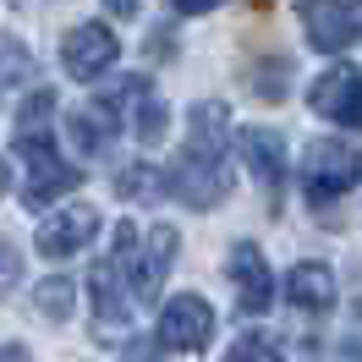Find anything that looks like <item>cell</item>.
Listing matches in <instances>:
<instances>
[{
  "label": "cell",
  "mask_w": 362,
  "mask_h": 362,
  "mask_svg": "<svg viewBox=\"0 0 362 362\" xmlns=\"http://www.w3.org/2000/svg\"><path fill=\"white\" fill-rule=\"evenodd\" d=\"M176 247H181L176 226H154L148 230L143 252H132V264H127V291H132V302H154L159 296L165 274H170V264H176Z\"/></svg>",
  "instance_id": "6"
},
{
  "label": "cell",
  "mask_w": 362,
  "mask_h": 362,
  "mask_svg": "<svg viewBox=\"0 0 362 362\" xmlns=\"http://www.w3.org/2000/svg\"><path fill=\"white\" fill-rule=\"evenodd\" d=\"M226 274H230V286H236V302H242V313H264V308L274 302V274H269L264 252L252 247V242H236V247H230Z\"/></svg>",
  "instance_id": "11"
},
{
  "label": "cell",
  "mask_w": 362,
  "mask_h": 362,
  "mask_svg": "<svg viewBox=\"0 0 362 362\" xmlns=\"http://www.w3.org/2000/svg\"><path fill=\"white\" fill-rule=\"evenodd\" d=\"M308 105H313V115L335 121V127H362V71L329 66L308 88Z\"/></svg>",
  "instance_id": "7"
},
{
  "label": "cell",
  "mask_w": 362,
  "mask_h": 362,
  "mask_svg": "<svg viewBox=\"0 0 362 362\" xmlns=\"http://www.w3.org/2000/svg\"><path fill=\"white\" fill-rule=\"evenodd\" d=\"M115 192H121V198H165V170H154V165H127V170L115 176Z\"/></svg>",
  "instance_id": "18"
},
{
  "label": "cell",
  "mask_w": 362,
  "mask_h": 362,
  "mask_svg": "<svg viewBox=\"0 0 362 362\" xmlns=\"http://www.w3.org/2000/svg\"><path fill=\"white\" fill-rule=\"evenodd\" d=\"M71 280L66 274H49V280H39V291H33V302H39V318H55V324H66L71 318Z\"/></svg>",
  "instance_id": "16"
},
{
  "label": "cell",
  "mask_w": 362,
  "mask_h": 362,
  "mask_svg": "<svg viewBox=\"0 0 362 362\" xmlns=\"http://www.w3.org/2000/svg\"><path fill=\"white\" fill-rule=\"evenodd\" d=\"M93 236H99V209H83V204H77V209H61L55 220H45L33 242H39L45 258H71L77 247H88Z\"/></svg>",
  "instance_id": "13"
},
{
  "label": "cell",
  "mask_w": 362,
  "mask_h": 362,
  "mask_svg": "<svg viewBox=\"0 0 362 362\" xmlns=\"http://www.w3.org/2000/svg\"><path fill=\"white\" fill-rule=\"evenodd\" d=\"M187 159H204V165H226L230 154V110L220 99H204V105H192L187 115Z\"/></svg>",
  "instance_id": "10"
},
{
  "label": "cell",
  "mask_w": 362,
  "mask_h": 362,
  "mask_svg": "<svg viewBox=\"0 0 362 362\" xmlns=\"http://www.w3.org/2000/svg\"><path fill=\"white\" fill-rule=\"evenodd\" d=\"M214 6H220V0H176V11H187V17H204Z\"/></svg>",
  "instance_id": "21"
},
{
  "label": "cell",
  "mask_w": 362,
  "mask_h": 362,
  "mask_svg": "<svg viewBox=\"0 0 362 362\" xmlns=\"http://www.w3.org/2000/svg\"><path fill=\"white\" fill-rule=\"evenodd\" d=\"M105 6H110L115 17H137V0H105Z\"/></svg>",
  "instance_id": "23"
},
{
  "label": "cell",
  "mask_w": 362,
  "mask_h": 362,
  "mask_svg": "<svg viewBox=\"0 0 362 362\" xmlns=\"http://www.w3.org/2000/svg\"><path fill=\"white\" fill-rule=\"evenodd\" d=\"M165 192L181 198L187 209H214V204H226L230 176H226V165H204V159H187V154H181L176 165L165 170Z\"/></svg>",
  "instance_id": "8"
},
{
  "label": "cell",
  "mask_w": 362,
  "mask_h": 362,
  "mask_svg": "<svg viewBox=\"0 0 362 362\" xmlns=\"http://www.w3.org/2000/svg\"><path fill=\"white\" fill-rule=\"evenodd\" d=\"M286 296H291L302 313H324V308H335V269L318 264V258L296 264V269L286 274Z\"/></svg>",
  "instance_id": "14"
},
{
  "label": "cell",
  "mask_w": 362,
  "mask_h": 362,
  "mask_svg": "<svg viewBox=\"0 0 362 362\" xmlns=\"http://www.w3.org/2000/svg\"><path fill=\"white\" fill-rule=\"evenodd\" d=\"M362 181V154L340 137H318L302 154V187H308V204H329L340 192H351Z\"/></svg>",
  "instance_id": "2"
},
{
  "label": "cell",
  "mask_w": 362,
  "mask_h": 362,
  "mask_svg": "<svg viewBox=\"0 0 362 362\" xmlns=\"http://www.w3.org/2000/svg\"><path fill=\"white\" fill-rule=\"evenodd\" d=\"M17 159L28 165V181H23L28 209H49L83 181V170L71 159H61V148H55V127H17Z\"/></svg>",
  "instance_id": "1"
},
{
  "label": "cell",
  "mask_w": 362,
  "mask_h": 362,
  "mask_svg": "<svg viewBox=\"0 0 362 362\" xmlns=\"http://www.w3.org/2000/svg\"><path fill=\"white\" fill-rule=\"evenodd\" d=\"M0 362H33V357H28V346H0Z\"/></svg>",
  "instance_id": "22"
},
{
  "label": "cell",
  "mask_w": 362,
  "mask_h": 362,
  "mask_svg": "<svg viewBox=\"0 0 362 362\" xmlns=\"http://www.w3.org/2000/svg\"><path fill=\"white\" fill-rule=\"evenodd\" d=\"M252 93L280 105V99L291 93V61H286V55H274V61H258V66H252Z\"/></svg>",
  "instance_id": "17"
},
{
  "label": "cell",
  "mask_w": 362,
  "mask_h": 362,
  "mask_svg": "<svg viewBox=\"0 0 362 362\" xmlns=\"http://www.w3.org/2000/svg\"><path fill=\"white\" fill-rule=\"evenodd\" d=\"M17 274H23V258H17V247H11V236H0V296L17 286Z\"/></svg>",
  "instance_id": "20"
},
{
  "label": "cell",
  "mask_w": 362,
  "mask_h": 362,
  "mask_svg": "<svg viewBox=\"0 0 362 362\" xmlns=\"http://www.w3.org/2000/svg\"><path fill=\"white\" fill-rule=\"evenodd\" d=\"M127 269L105 258V264H93V335H127V324H132V291L121 286Z\"/></svg>",
  "instance_id": "9"
},
{
  "label": "cell",
  "mask_w": 362,
  "mask_h": 362,
  "mask_svg": "<svg viewBox=\"0 0 362 362\" xmlns=\"http://www.w3.org/2000/svg\"><path fill=\"white\" fill-rule=\"evenodd\" d=\"M226 362H286V357H280V340H274V335H258V329H252V335L230 340Z\"/></svg>",
  "instance_id": "19"
},
{
  "label": "cell",
  "mask_w": 362,
  "mask_h": 362,
  "mask_svg": "<svg viewBox=\"0 0 362 362\" xmlns=\"http://www.w3.org/2000/svg\"><path fill=\"white\" fill-rule=\"evenodd\" d=\"M6 187H11V170H6V159H0V198H6Z\"/></svg>",
  "instance_id": "24"
},
{
  "label": "cell",
  "mask_w": 362,
  "mask_h": 362,
  "mask_svg": "<svg viewBox=\"0 0 362 362\" xmlns=\"http://www.w3.org/2000/svg\"><path fill=\"white\" fill-rule=\"evenodd\" d=\"M236 148L247 159V170L258 176V187H264L274 198V209H280V181H286V143H280V132H269V127H242V132H236Z\"/></svg>",
  "instance_id": "12"
},
{
  "label": "cell",
  "mask_w": 362,
  "mask_h": 362,
  "mask_svg": "<svg viewBox=\"0 0 362 362\" xmlns=\"http://www.w3.org/2000/svg\"><path fill=\"white\" fill-rule=\"evenodd\" d=\"M308 45L324 55H340L362 39V0H302Z\"/></svg>",
  "instance_id": "3"
},
{
  "label": "cell",
  "mask_w": 362,
  "mask_h": 362,
  "mask_svg": "<svg viewBox=\"0 0 362 362\" xmlns=\"http://www.w3.org/2000/svg\"><path fill=\"white\" fill-rule=\"evenodd\" d=\"M121 61V39H115L105 23H83L66 33V45H61V66L77 77V83H99L105 71Z\"/></svg>",
  "instance_id": "5"
},
{
  "label": "cell",
  "mask_w": 362,
  "mask_h": 362,
  "mask_svg": "<svg viewBox=\"0 0 362 362\" xmlns=\"http://www.w3.org/2000/svg\"><path fill=\"white\" fill-rule=\"evenodd\" d=\"M28 77H33V55H28L23 39H11V33H0V88H23Z\"/></svg>",
  "instance_id": "15"
},
{
  "label": "cell",
  "mask_w": 362,
  "mask_h": 362,
  "mask_svg": "<svg viewBox=\"0 0 362 362\" xmlns=\"http://www.w3.org/2000/svg\"><path fill=\"white\" fill-rule=\"evenodd\" d=\"M209 340H214V308L198 291L170 296L159 313V346L165 351H204Z\"/></svg>",
  "instance_id": "4"
}]
</instances>
